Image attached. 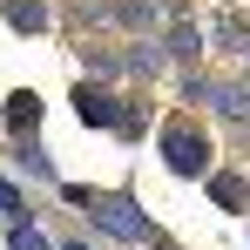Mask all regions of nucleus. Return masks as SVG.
I'll return each instance as SVG.
<instances>
[{"mask_svg": "<svg viewBox=\"0 0 250 250\" xmlns=\"http://www.w3.org/2000/svg\"><path fill=\"white\" fill-rule=\"evenodd\" d=\"M88 216H95L102 230L128 237V244H149V237H156V230H149V223H142V216H135V209H128L122 196H95V209H88Z\"/></svg>", "mask_w": 250, "mask_h": 250, "instance_id": "obj_1", "label": "nucleus"}, {"mask_svg": "<svg viewBox=\"0 0 250 250\" xmlns=\"http://www.w3.org/2000/svg\"><path fill=\"white\" fill-rule=\"evenodd\" d=\"M163 156H169V169H176V176H196V169L209 163V142L196 135V128H183V122H176V128L163 135Z\"/></svg>", "mask_w": 250, "mask_h": 250, "instance_id": "obj_2", "label": "nucleus"}, {"mask_svg": "<svg viewBox=\"0 0 250 250\" xmlns=\"http://www.w3.org/2000/svg\"><path fill=\"white\" fill-rule=\"evenodd\" d=\"M7 122H14V135H27V128L41 122V102H34V95H14V102H7Z\"/></svg>", "mask_w": 250, "mask_h": 250, "instance_id": "obj_3", "label": "nucleus"}, {"mask_svg": "<svg viewBox=\"0 0 250 250\" xmlns=\"http://www.w3.org/2000/svg\"><path fill=\"white\" fill-rule=\"evenodd\" d=\"M75 108H82V122H122V115H115V108H108L95 88H82V95H75Z\"/></svg>", "mask_w": 250, "mask_h": 250, "instance_id": "obj_4", "label": "nucleus"}, {"mask_svg": "<svg viewBox=\"0 0 250 250\" xmlns=\"http://www.w3.org/2000/svg\"><path fill=\"white\" fill-rule=\"evenodd\" d=\"M216 203L237 209V203H244V183H237V176H216Z\"/></svg>", "mask_w": 250, "mask_h": 250, "instance_id": "obj_5", "label": "nucleus"}, {"mask_svg": "<svg viewBox=\"0 0 250 250\" xmlns=\"http://www.w3.org/2000/svg\"><path fill=\"white\" fill-rule=\"evenodd\" d=\"M14 250H47V237H41V230H27V223H21V230H14Z\"/></svg>", "mask_w": 250, "mask_h": 250, "instance_id": "obj_6", "label": "nucleus"}, {"mask_svg": "<svg viewBox=\"0 0 250 250\" xmlns=\"http://www.w3.org/2000/svg\"><path fill=\"white\" fill-rule=\"evenodd\" d=\"M0 209H7V216H27V209H21V189H14V183H0Z\"/></svg>", "mask_w": 250, "mask_h": 250, "instance_id": "obj_7", "label": "nucleus"}, {"mask_svg": "<svg viewBox=\"0 0 250 250\" xmlns=\"http://www.w3.org/2000/svg\"><path fill=\"white\" fill-rule=\"evenodd\" d=\"M68 250H88V244H68Z\"/></svg>", "mask_w": 250, "mask_h": 250, "instance_id": "obj_8", "label": "nucleus"}]
</instances>
